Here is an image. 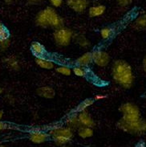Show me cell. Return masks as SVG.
I'll use <instances>...</instances> for the list:
<instances>
[{"instance_id": "cell-1", "label": "cell", "mask_w": 146, "mask_h": 147, "mask_svg": "<svg viewBox=\"0 0 146 147\" xmlns=\"http://www.w3.org/2000/svg\"><path fill=\"white\" fill-rule=\"evenodd\" d=\"M112 75L115 82L124 88H130L134 83L133 68L128 62L123 60L114 61L112 67Z\"/></svg>"}, {"instance_id": "cell-2", "label": "cell", "mask_w": 146, "mask_h": 147, "mask_svg": "<svg viewBox=\"0 0 146 147\" xmlns=\"http://www.w3.org/2000/svg\"><path fill=\"white\" fill-rule=\"evenodd\" d=\"M35 22L40 28H53L55 29L63 28L64 21L63 18L57 14L55 9L51 7H47L40 11L36 16Z\"/></svg>"}, {"instance_id": "cell-3", "label": "cell", "mask_w": 146, "mask_h": 147, "mask_svg": "<svg viewBox=\"0 0 146 147\" xmlns=\"http://www.w3.org/2000/svg\"><path fill=\"white\" fill-rule=\"evenodd\" d=\"M48 134L57 145L64 146L73 138L74 132L67 126H59L52 128Z\"/></svg>"}, {"instance_id": "cell-4", "label": "cell", "mask_w": 146, "mask_h": 147, "mask_svg": "<svg viewBox=\"0 0 146 147\" xmlns=\"http://www.w3.org/2000/svg\"><path fill=\"white\" fill-rule=\"evenodd\" d=\"M117 126L120 129L132 134H141L146 132V121L143 119L135 121H125L120 119L117 122Z\"/></svg>"}, {"instance_id": "cell-5", "label": "cell", "mask_w": 146, "mask_h": 147, "mask_svg": "<svg viewBox=\"0 0 146 147\" xmlns=\"http://www.w3.org/2000/svg\"><path fill=\"white\" fill-rule=\"evenodd\" d=\"M120 112L122 113L121 119L125 121H135L141 118L138 106L130 102L123 104L120 107Z\"/></svg>"}, {"instance_id": "cell-6", "label": "cell", "mask_w": 146, "mask_h": 147, "mask_svg": "<svg viewBox=\"0 0 146 147\" xmlns=\"http://www.w3.org/2000/svg\"><path fill=\"white\" fill-rule=\"evenodd\" d=\"M53 38L55 44L61 47L68 46L73 38V32L67 28H60L55 29L53 33Z\"/></svg>"}, {"instance_id": "cell-7", "label": "cell", "mask_w": 146, "mask_h": 147, "mask_svg": "<svg viewBox=\"0 0 146 147\" xmlns=\"http://www.w3.org/2000/svg\"><path fill=\"white\" fill-rule=\"evenodd\" d=\"M92 60L99 67H106L110 62V56L105 51L96 50L92 52Z\"/></svg>"}, {"instance_id": "cell-8", "label": "cell", "mask_w": 146, "mask_h": 147, "mask_svg": "<svg viewBox=\"0 0 146 147\" xmlns=\"http://www.w3.org/2000/svg\"><path fill=\"white\" fill-rule=\"evenodd\" d=\"M67 5L76 13H82L88 7V0H67Z\"/></svg>"}, {"instance_id": "cell-9", "label": "cell", "mask_w": 146, "mask_h": 147, "mask_svg": "<svg viewBox=\"0 0 146 147\" xmlns=\"http://www.w3.org/2000/svg\"><path fill=\"white\" fill-rule=\"evenodd\" d=\"M49 134L47 133L40 130H35L30 133L29 134V139L31 140L33 143L35 144H41L47 142L49 139Z\"/></svg>"}, {"instance_id": "cell-10", "label": "cell", "mask_w": 146, "mask_h": 147, "mask_svg": "<svg viewBox=\"0 0 146 147\" xmlns=\"http://www.w3.org/2000/svg\"><path fill=\"white\" fill-rule=\"evenodd\" d=\"M78 118L81 126H86V127L92 128L95 125L94 120L92 119V116L89 114V113L86 111L80 112L78 113Z\"/></svg>"}, {"instance_id": "cell-11", "label": "cell", "mask_w": 146, "mask_h": 147, "mask_svg": "<svg viewBox=\"0 0 146 147\" xmlns=\"http://www.w3.org/2000/svg\"><path fill=\"white\" fill-rule=\"evenodd\" d=\"M36 92L40 97H44L46 99H52L55 96V89L50 86H43V87L38 88Z\"/></svg>"}, {"instance_id": "cell-12", "label": "cell", "mask_w": 146, "mask_h": 147, "mask_svg": "<svg viewBox=\"0 0 146 147\" xmlns=\"http://www.w3.org/2000/svg\"><path fill=\"white\" fill-rule=\"evenodd\" d=\"M92 62V52H86L75 60L77 66H80L82 68H87L90 66Z\"/></svg>"}, {"instance_id": "cell-13", "label": "cell", "mask_w": 146, "mask_h": 147, "mask_svg": "<svg viewBox=\"0 0 146 147\" xmlns=\"http://www.w3.org/2000/svg\"><path fill=\"white\" fill-rule=\"evenodd\" d=\"M31 51L36 57H44L46 54V49L40 42L33 41L31 44Z\"/></svg>"}, {"instance_id": "cell-14", "label": "cell", "mask_w": 146, "mask_h": 147, "mask_svg": "<svg viewBox=\"0 0 146 147\" xmlns=\"http://www.w3.org/2000/svg\"><path fill=\"white\" fill-rule=\"evenodd\" d=\"M65 123H66V126L70 128L73 131L77 130L79 127H81V125L78 118V113H74L72 115L69 116L66 120Z\"/></svg>"}, {"instance_id": "cell-15", "label": "cell", "mask_w": 146, "mask_h": 147, "mask_svg": "<svg viewBox=\"0 0 146 147\" xmlns=\"http://www.w3.org/2000/svg\"><path fill=\"white\" fill-rule=\"evenodd\" d=\"M36 64L41 68L47 69V70H51L55 67V64L53 61L44 58V57H36Z\"/></svg>"}, {"instance_id": "cell-16", "label": "cell", "mask_w": 146, "mask_h": 147, "mask_svg": "<svg viewBox=\"0 0 146 147\" xmlns=\"http://www.w3.org/2000/svg\"><path fill=\"white\" fill-rule=\"evenodd\" d=\"M106 11V7L104 5H96L91 7L88 10V15L92 18L101 16Z\"/></svg>"}, {"instance_id": "cell-17", "label": "cell", "mask_w": 146, "mask_h": 147, "mask_svg": "<svg viewBox=\"0 0 146 147\" xmlns=\"http://www.w3.org/2000/svg\"><path fill=\"white\" fill-rule=\"evenodd\" d=\"M4 63L7 65V67L14 71H19L20 68L19 60H17L15 56H8L4 59Z\"/></svg>"}, {"instance_id": "cell-18", "label": "cell", "mask_w": 146, "mask_h": 147, "mask_svg": "<svg viewBox=\"0 0 146 147\" xmlns=\"http://www.w3.org/2000/svg\"><path fill=\"white\" fill-rule=\"evenodd\" d=\"M133 27L138 31L146 30V14H143L138 16L133 22Z\"/></svg>"}, {"instance_id": "cell-19", "label": "cell", "mask_w": 146, "mask_h": 147, "mask_svg": "<svg viewBox=\"0 0 146 147\" xmlns=\"http://www.w3.org/2000/svg\"><path fill=\"white\" fill-rule=\"evenodd\" d=\"M77 134L79 137L81 138H88L93 136L94 131L92 129V128L86 127V126H81L77 129Z\"/></svg>"}, {"instance_id": "cell-20", "label": "cell", "mask_w": 146, "mask_h": 147, "mask_svg": "<svg viewBox=\"0 0 146 147\" xmlns=\"http://www.w3.org/2000/svg\"><path fill=\"white\" fill-rule=\"evenodd\" d=\"M73 39L75 40V43L82 48H88L90 46V41L83 35H79V34L75 35Z\"/></svg>"}, {"instance_id": "cell-21", "label": "cell", "mask_w": 146, "mask_h": 147, "mask_svg": "<svg viewBox=\"0 0 146 147\" xmlns=\"http://www.w3.org/2000/svg\"><path fill=\"white\" fill-rule=\"evenodd\" d=\"M94 102H95L94 99H87L85 100H83V102H81V103L78 105V107L76 108L75 112H76L77 113H79L80 112L86 111L87 108L90 107L91 105H92Z\"/></svg>"}, {"instance_id": "cell-22", "label": "cell", "mask_w": 146, "mask_h": 147, "mask_svg": "<svg viewBox=\"0 0 146 147\" xmlns=\"http://www.w3.org/2000/svg\"><path fill=\"white\" fill-rule=\"evenodd\" d=\"M112 34H113V30L110 27H105V28H103L100 30V36L104 40L110 39L112 36Z\"/></svg>"}, {"instance_id": "cell-23", "label": "cell", "mask_w": 146, "mask_h": 147, "mask_svg": "<svg viewBox=\"0 0 146 147\" xmlns=\"http://www.w3.org/2000/svg\"><path fill=\"white\" fill-rule=\"evenodd\" d=\"M55 72H58L60 75L69 76H71L72 70L71 68H69L67 66H59L58 68H55Z\"/></svg>"}, {"instance_id": "cell-24", "label": "cell", "mask_w": 146, "mask_h": 147, "mask_svg": "<svg viewBox=\"0 0 146 147\" xmlns=\"http://www.w3.org/2000/svg\"><path fill=\"white\" fill-rule=\"evenodd\" d=\"M10 38V32L3 24L0 22V40H7Z\"/></svg>"}, {"instance_id": "cell-25", "label": "cell", "mask_w": 146, "mask_h": 147, "mask_svg": "<svg viewBox=\"0 0 146 147\" xmlns=\"http://www.w3.org/2000/svg\"><path fill=\"white\" fill-rule=\"evenodd\" d=\"M71 70L73 71V73L76 76H79V77H85L86 75H87L86 70L82 67H80V66H75Z\"/></svg>"}, {"instance_id": "cell-26", "label": "cell", "mask_w": 146, "mask_h": 147, "mask_svg": "<svg viewBox=\"0 0 146 147\" xmlns=\"http://www.w3.org/2000/svg\"><path fill=\"white\" fill-rule=\"evenodd\" d=\"M10 44H11V41L10 39L4 40H0V51L4 52L10 47Z\"/></svg>"}, {"instance_id": "cell-27", "label": "cell", "mask_w": 146, "mask_h": 147, "mask_svg": "<svg viewBox=\"0 0 146 147\" xmlns=\"http://www.w3.org/2000/svg\"><path fill=\"white\" fill-rule=\"evenodd\" d=\"M53 7H60L63 5V0H48Z\"/></svg>"}, {"instance_id": "cell-28", "label": "cell", "mask_w": 146, "mask_h": 147, "mask_svg": "<svg viewBox=\"0 0 146 147\" xmlns=\"http://www.w3.org/2000/svg\"><path fill=\"white\" fill-rule=\"evenodd\" d=\"M120 7H128L133 3V0H116Z\"/></svg>"}, {"instance_id": "cell-29", "label": "cell", "mask_w": 146, "mask_h": 147, "mask_svg": "<svg viewBox=\"0 0 146 147\" xmlns=\"http://www.w3.org/2000/svg\"><path fill=\"white\" fill-rule=\"evenodd\" d=\"M28 1V3L29 5H32V6H34V5H40L44 2V0H27Z\"/></svg>"}, {"instance_id": "cell-30", "label": "cell", "mask_w": 146, "mask_h": 147, "mask_svg": "<svg viewBox=\"0 0 146 147\" xmlns=\"http://www.w3.org/2000/svg\"><path fill=\"white\" fill-rule=\"evenodd\" d=\"M106 98V96L102 95V94H97L94 96V100H104Z\"/></svg>"}, {"instance_id": "cell-31", "label": "cell", "mask_w": 146, "mask_h": 147, "mask_svg": "<svg viewBox=\"0 0 146 147\" xmlns=\"http://www.w3.org/2000/svg\"><path fill=\"white\" fill-rule=\"evenodd\" d=\"M142 68L143 71H144V72L145 73L146 75V56L144 57V59L142 60Z\"/></svg>"}, {"instance_id": "cell-32", "label": "cell", "mask_w": 146, "mask_h": 147, "mask_svg": "<svg viewBox=\"0 0 146 147\" xmlns=\"http://www.w3.org/2000/svg\"><path fill=\"white\" fill-rule=\"evenodd\" d=\"M6 128H7L6 124L3 123V122H2V121H0V130L4 129H6Z\"/></svg>"}, {"instance_id": "cell-33", "label": "cell", "mask_w": 146, "mask_h": 147, "mask_svg": "<svg viewBox=\"0 0 146 147\" xmlns=\"http://www.w3.org/2000/svg\"><path fill=\"white\" fill-rule=\"evenodd\" d=\"M3 111L0 110V121H1V120L3 118Z\"/></svg>"}, {"instance_id": "cell-34", "label": "cell", "mask_w": 146, "mask_h": 147, "mask_svg": "<svg viewBox=\"0 0 146 147\" xmlns=\"http://www.w3.org/2000/svg\"><path fill=\"white\" fill-rule=\"evenodd\" d=\"M4 2H6V3H12V2H13V1H15V0H3Z\"/></svg>"}, {"instance_id": "cell-35", "label": "cell", "mask_w": 146, "mask_h": 147, "mask_svg": "<svg viewBox=\"0 0 146 147\" xmlns=\"http://www.w3.org/2000/svg\"><path fill=\"white\" fill-rule=\"evenodd\" d=\"M2 92H3V89L2 88H0V94H1Z\"/></svg>"}, {"instance_id": "cell-36", "label": "cell", "mask_w": 146, "mask_h": 147, "mask_svg": "<svg viewBox=\"0 0 146 147\" xmlns=\"http://www.w3.org/2000/svg\"><path fill=\"white\" fill-rule=\"evenodd\" d=\"M0 147H5L4 146H3V145H0Z\"/></svg>"}, {"instance_id": "cell-37", "label": "cell", "mask_w": 146, "mask_h": 147, "mask_svg": "<svg viewBox=\"0 0 146 147\" xmlns=\"http://www.w3.org/2000/svg\"><path fill=\"white\" fill-rule=\"evenodd\" d=\"M63 147H71V146H63Z\"/></svg>"}]
</instances>
